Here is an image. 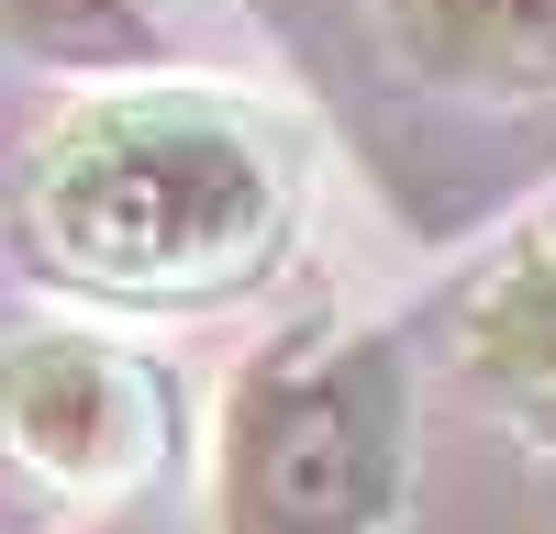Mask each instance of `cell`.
Wrapping results in <instances>:
<instances>
[{"mask_svg": "<svg viewBox=\"0 0 556 534\" xmlns=\"http://www.w3.org/2000/svg\"><path fill=\"white\" fill-rule=\"evenodd\" d=\"M412 78L479 101H556V0H379Z\"/></svg>", "mask_w": 556, "mask_h": 534, "instance_id": "obj_5", "label": "cell"}, {"mask_svg": "<svg viewBox=\"0 0 556 534\" xmlns=\"http://www.w3.org/2000/svg\"><path fill=\"white\" fill-rule=\"evenodd\" d=\"M0 445L56 490H134L167 445V400L101 334H23L0 345Z\"/></svg>", "mask_w": 556, "mask_h": 534, "instance_id": "obj_3", "label": "cell"}, {"mask_svg": "<svg viewBox=\"0 0 556 534\" xmlns=\"http://www.w3.org/2000/svg\"><path fill=\"white\" fill-rule=\"evenodd\" d=\"M412 490V356L390 334L256 345L212 423V534H390Z\"/></svg>", "mask_w": 556, "mask_h": 534, "instance_id": "obj_2", "label": "cell"}, {"mask_svg": "<svg viewBox=\"0 0 556 534\" xmlns=\"http://www.w3.org/2000/svg\"><path fill=\"white\" fill-rule=\"evenodd\" d=\"M0 44L78 78H146L167 67V34L146 0H0Z\"/></svg>", "mask_w": 556, "mask_h": 534, "instance_id": "obj_6", "label": "cell"}, {"mask_svg": "<svg viewBox=\"0 0 556 534\" xmlns=\"http://www.w3.org/2000/svg\"><path fill=\"white\" fill-rule=\"evenodd\" d=\"M23 223L78 290L212 301L290 245V156L212 89H101L45 134Z\"/></svg>", "mask_w": 556, "mask_h": 534, "instance_id": "obj_1", "label": "cell"}, {"mask_svg": "<svg viewBox=\"0 0 556 534\" xmlns=\"http://www.w3.org/2000/svg\"><path fill=\"white\" fill-rule=\"evenodd\" d=\"M456 345H468L479 400H490L523 445H545V457H556V223H545V234H523L513 256L490 267V290L468 301Z\"/></svg>", "mask_w": 556, "mask_h": 534, "instance_id": "obj_4", "label": "cell"}]
</instances>
